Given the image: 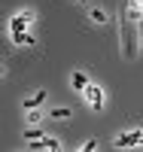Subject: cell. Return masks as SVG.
Listing matches in <instances>:
<instances>
[{
	"mask_svg": "<svg viewBox=\"0 0 143 152\" xmlns=\"http://www.w3.org/2000/svg\"><path fill=\"white\" fill-rule=\"evenodd\" d=\"M143 143V128H131V131H122L116 137V149H131Z\"/></svg>",
	"mask_w": 143,
	"mask_h": 152,
	"instance_id": "obj_1",
	"label": "cell"
},
{
	"mask_svg": "<svg viewBox=\"0 0 143 152\" xmlns=\"http://www.w3.org/2000/svg\"><path fill=\"white\" fill-rule=\"evenodd\" d=\"M82 97H85V104L92 107V110H103V91H100V85L88 82V85L82 88Z\"/></svg>",
	"mask_w": 143,
	"mask_h": 152,
	"instance_id": "obj_2",
	"label": "cell"
},
{
	"mask_svg": "<svg viewBox=\"0 0 143 152\" xmlns=\"http://www.w3.org/2000/svg\"><path fill=\"white\" fill-rule=\"evenodd\" d=\"M31 21H34V12H31V9H24V12H18V15H12V18H9V34H24Z\"/></svg>",
	"mask_w": 143,
	"mask_h": 152,
	"instance_id": "obj_3",
	"label": "cell"
},
{
	"mask_svg": "<svg viewBox=\"0 0 143 152\" xmlns=\"http://www.w3.org/2000/svg\"><path fill=\"white\" fill-rule=\"evenodd\" d=\"M31 149H52V152H58V149H61V143L55 140V137H46V134H43L40 140H34V143H31Z\"/></svg>",
	"mask_w": 143,
	"mask_h": 152,
	"instance_id": "obj_4",
	"label": "cell"
},
{
	"mask_svg": "<svg viewBox=\"0 0 143 152\" xmlns=\"http://www.w3.org/2000/svg\"><path fill=\"white\" fill-rule=\"evenodd\" d=\"M49 94H46V88H40V91H34L28 100H24V110H37V107H40L43 104V100H46Z\"/></svg>",
	"mask_w": 143,
	"mask_h": 152,
	"instance_id": "obj_5",
	"label": "cell"
},
{
	"mask_svg": "<svg viewBox=\"0 0 143 152\" xmlns=\"http://www.w3.org/2000/svg\"><path fill=\"white\" fill-rule=\"evenodd\" d=\"M143 18V6L140 0H128V21H140Z\"/></svg>",
	"mask_w": 143,
	"mask_h": 152,
	"instance_id": "obj_6",
	"label": "cell"
},
{
	"mask_svg": "<svg viewBox=\"0 0 143 152\" xmlns=\"http://www.w3.org/2000/svg\"><path fill=\"white\" fill-rule=\"evenodd\" d=\"M43 134H46V131L40 128V122H37V125H28V128H24V140H40Z\"/></svg>",
	"mask_w": 143,
	"mask_h": 152,
	"instance_id": "obj_7",
	"label": "cell"
},
{
	"mask_svg": "<svg viewBox=\"0 0 143 152\" xmlns=\"http://www.w3.org/2000/svg\"><path fill=\"white\" fill-rule=\"evenodd\" d=\"M9 37H12V43H15V46H34V43H37L28 31H24V34H9Z\"/></svg>",
	"mask_w": 143,
	"mask_h": 152,
	"instance_id": "obj_8",
	"label": "cell"
},
{
	"mask_svg": "<svg viewBox=\"0 0 143 152\" xmlns=\"http://www.w3.org/2000/svg\"><path fill=\"white\" fill-rule=\"evenodd\" d=\"M70 82H73V88H76V91H82V88L92 82V79H88L85 73H70Z\"/></svg>",
	"mask_w": 143,
	"mask_h": 152,
	"instance_id": "obj_9",
	"label": "cell"
},
{
	"mask_svg": "<svg viewBox=\"0 0 143 152\" xmlns=\"http://www.w3.org/2000/svg\"><path fill=\"white\" fill-rule=\"evenodd\" d=\"M67 116H70V107H55L49 113V119H67Z\"/></svg>",
	"mask_w": 143,
	"mask_h": 152,
	"instance_id": "obj_10",
	"label": "cell"
},
{
	"mask_svg": "<svg viewBox=\"0 0 143 152\" xmlns=\"http://www.w3.org/2000/svg\"><path fill=\"white\" fill-rule=\"evenodd\" d=\"M88 18H92L95 24H100V21H107V15H103V9H92V12H88Z\"/></svg>",
	"mask_w": 143,
	"mask_h": 152,
	"instance_id": "obj_11",
	"label": "cell"
},
{
	"mask_svg": "<svg viewBox=\"0 0 143 152\" xmlns=\"http://www.w3.org/2000/svg\"><path fill=\"white\" fill-rule=\"evenodd\" d=\"M0 76H3V67H0Z\"/></svg>",
	"mask_w": 143,
	"mask_h": 152,
	"instance_id": "obj_12",
	"label": "cell"
},
{
	"mask_svg": "<svg viewBox=\"0 0 143 152\" xmlns=\"http://www.w3.org/2000/svg\"><path fill=\"white\" fill-rule=\"evenodd\" d=\"M79 3H85V0H79Z\"/></svg>",
	"mask_w": 143,
	"mask_h": 152,
	"instance_id": "obj_13",
	"label": "cell"
}]
</instances>
